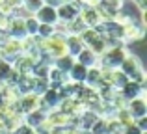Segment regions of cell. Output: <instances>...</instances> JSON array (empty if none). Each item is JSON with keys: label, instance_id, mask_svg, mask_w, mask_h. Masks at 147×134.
<instances>
[{"label": "cell", "instance_id": "6da1fadb", "mask_svg": "<svg viewBox=\"0 0 147 134\" xmlns=\"http://www.w3.org/2000/svg\"><path fill=\"white\" fill-rule=\"evenodd\" d=\"M119 69L129 76V80L145 84V78H147V76H145V69H144V65H142V62H140L138 56H134V54H130V52H129V54L125 56V60L121 62Z\"/></svg>", "mask_w": 147, "mask_h": 134}, {"label": "cell", "instance_id": "7a4b0ae2", "mask_svg": "<svg viewBox=\"0 0 147 134\" xmlns=\"http://www.w3.org/2000/svg\"><path fill=\"white\" fill-rule=\"evenodd\" d=\"M129 54L127 47H110L104 52L99 54V67H110V69H117L121 65V62L125 60V56Z\"/></svg>", "mask_w": 147, "mask_h": 134}, {"label": "cell", "instance_id": "3957f363", "mask_svg": "<svg viewBox=\"0 0 147 134\" xmlns=\"http://www.w3.org/2000/svg\"><path fill=\"white\" fill-rule=\"evenodd\" d=\"M80 4L76 2H65V4H58L56 6V13H58V21L61 22H69L73 19H76L80 15Z\"/></svg>", "mask_w": 147, "mask_h": 134}, {"label": "cell", "instance_id": "277c9868", "mask_svg": "<svg viewBox=\"0 0 147 134\" xmlns=\"http://www.w3.org/2000/svg\"><path fill=\"white\" fill-rule=\"evenodd\" d=\"M17 106L21 114H28L36 108H41V95H37L36 91H30V93H24L17 99Z\"/></svg>", "mask_w": 147, "mask_h": 134}, {"label": "cell", "instance_id": "5b68a950", "mask_svg": "<svg viewBox=\"0 0 147 134\" xmlns=\"http://www.w3.org/2000/svg\"><path fill=\"white\" fill-rule=\"evenodd\" d=\"M61 93L56 90V88H47V90L41 93V108L50 112V110H56L60 108V102H61Z\"/></svg>", "mask_w": 147, "mask_h": 134}, {"label": "cell", "instance_id": "8992f818", "mask_svg": "<svg viewBox=\"0 0 147 134\" xmlns=\"http://www.w3.org/2000/svg\"><path fill=\"white\" fill-rule=\"evenodd\" d=\"M125 108L129 110V114L132 116V119H138V117L147 116V101H145V95H138V97H134V99H129Z\"/></svg>", "mask_w": 147, "mask_h": 134}, {"label": "cell", "instance_id": "52a82bcc", "mask_svg": "<svg viewBox=\"0 0 147 134\" xmlns=\"http://www.w3.org/2000/svg\"><path fill=\"white\" fill-rule=\"evenodd\" d=\"M34 17H36L39 22H45V24H56V22H58L56 7H54V6H49V4H43V6H41L36 13H34Z\"/></svg>", "mask_w": 147, "mask_h": 134}, {"label": "cell", "instance_id": "ba28073f", "mask_svg": "<svg viewBox=\"0 0 147 134\" xmlns=\"http://www.w3.org/2000/svg\"><path fill=\"white\" fill-rule=\"evenodd\" d=\"M6 34L13 39H22L26 36V30H24V19H19V17H9V22H7V28Z\"/></svg>", "mask_w": 147, "mask_h": 134}, {"label": "cell", "instance_id": "9c48e42d", "mask_svg": "<svg viewBox=\"0 0 147 134\" xmlns=\"http://www.w3.org/2000/svg\"><path fill=\"white\" fill-rule=\"evenodd\" d=\"M47 110H43V108H36V110H32V112H28V114H24V125H28V127H32V129H39L41 125L45 123V119H47Z\"/></svg>", "mask_w": 147, "mask_h": 134}, {"label": "cell", "instance_id": "30bf717a", "mask_svg": "<svg viewBox=\"0 0 147 134\" xmlns=\"http://www.w3.org/2000/svg\"><path fill=\"white\" fill-rule=\"evenodd\" d=\"M80 19H82L84 22H86V26H97L100 21H102V17H100V11H99V7L95 6V7H91V6H86V7H82L80 9V15H78Z\"/></svg>", "mask_w": 147, "mask_h": 134}, {"label": "cell", "instance_id": "8fae6325", "mask_svg": "<svg viewBox=\"0 0 147 134\" xmlns=\"http://www.w3.org/2000/svg\"><path fill=\"white\" fill-rule=\"evenodd\" d=\"M119 93L129 101V99H134L138 95H145V84H140V82H134V80H129L125 86L119 90Z\"/></svg>", "mask_w": 147, "mask_h": 134}, {"label": "cell", "instance_id": "7c38bea8", "mask_svg": "<svg viewBox=\"0 0 147 134\" xmlns=\"http://www.w3.org/2000/svg\"><path fill=\"white\" fill-rule=\"evenodd\" d=\"M75 60L78 63H82V65H86V67H93V65H97V63H99V54H97V52H93L90 47H84L82 51L75 56Z\"/></svg>", "mask_w": 147, "mask_h": 134}, {"label": "cell", "instance_id": "4fadbf2b", "mask_svg": "<svg viewBox=\"0 0 147 134\" xmlns=\"http://www.w3.org/2000/svg\"><path fill=\"white\" fill-rule=\"evenodd\" d=\"M86 71H88V67H86V65H82V63H78V62L75 60V63H73L71 69L67 71V80L82 84V82H84V78H86Z\"/></svg>", "mask_w": 147, "mask_h": 134}, {"label": "cell", "instance_id": "5bb4252c", "mask_svg": "<svg viewBox=\"0 0 147 134\" xmlns=\"http://www.w3.org/2000/svg\"><path fill=\"white\" fill-rule=\"evenodd\" d=\"M65 45H67V52L73 54V56H76L84 47H86V45L82 43V39H80V36H73V34L65 36Z\"/></svg>", "mask_w": 147, "mask_h": 134}, {"label": "cell", "instance_id": "9a60e30c", "mask_svg": "<svg viewBox=\"0 0 147 134\" xmlns=\"http://www.w3.org/2000/svg\"><path fill=\"white\" fill-rule=\"evenodd\" d=\"M75 63V56L73 54H63V56H58V58H54V62H52V65L54 67H58L60 71H63V73H67L69 69H71V65Z\"/></svg>", "mask_w": 147, "mask_h": 134}, {"label": "cell", "instance_id": "2e32d148", "mask_svg": "<svg viewBox=\"0 0 147 134\" xmlns=\"http://www.w3.org/2000/svg\"><path fill=\"white\" fill-rule=\"evenodd\" d=\"M65 26H67V36H69V34H73V36H80V34L88 28L86 22H84L80 17H76V19H73V21L65 22Z\"/></svg>", "mask_w": 147, "mask_h": 134}, {"label": "cell", "instance_id": "e0dca14e", "mask_svg": "<svg viewBox=\"0 0 147 134\" xmlns=\"http://www.w3.org/2000/svg\"><path fill=\"white\" fill-rule=\"evenodd\" d=\"M127 82H129V76H127V75H125V73H123L119 67L112 71V84H110V86H114L115 90L119 91V90H121V88L125 86Z\"/></svg>", "mask_w": 147, "mask_h": 134}, {"label": "cell", "instance_id": "ac0fdd59", "mask_svg": "<svg viewBox=\"0 0 147 134\" xmlns=\"http://www.w3.org/2000/svg\"><path fill=\"white\" fill-rule=\"evenodd\" d=\"M37 28H39V21H37L34 15H28L24 19V30H26V36H36Z\"/></svg>", "mask_w": 147, "mask_h": 134}, {"label": "cell", "instance_id": "d6986e66", "mask_svg": "<svg viewBox=\"0 0 147 134\" xmlns=\"http://www.w3.org/2000/svg\"><path fill=\"white\" fill-rule=\"evenodd\" d=\"M90 132L91 134H108V119L106 117H99L90 127Z\"/></svg>", "mask_w": 147, "mask_h": 134}, {"label": "cell", "instance_id": "ffe728a7", "mask_svg": "<svg viewBox=\"0 0 147 134\" xmlns=\"http://www.w3.org/2000/svg\"><path fill=\"white\" fill-rule=\"evenodd\" d=\"M54 24H45V22H39V28H37V37H41V39H47V37L54 36Z\"/></svg>", "mask_w": 147, "mask_h": 134}, {"label": "cell", "instance_id": "44dd1931", "mask_svg": "<svg viewBox=\"0 0 147 134\" xmlns=\"http://www.w3.org/2000/svg\"><path fill=\"white\" fill-rule=\"evenodd\" d=\"M88 47H90L93 52H97V54H100V52H104V51L108 48V45H106V37H104V36H99L97 39H95L91 45H88Z\"/></svg>", "mask_w": 147, "mask_h": 134}, {"label": "cell", "instance_id": "7402d4cb", "mask_svg": "<svg viewBox=\"0 0 147 134\" xmlns=\"http://www.w3.org/2000/svg\"><path fill=\"white\" fill-rule=\"evenodd\" d=\"M41 6H43V0H22V7H24L30 15H34Z\"/></svg>", "mask_w": 147, "mask_h": 134}, {"label": "cell", "instance_id": "603a6c76", "mask_svg": "<svg viewBox=\"0 0 147 134\" xmlns=\"http://www.w3.org/2000/svg\"><path fill=\"white\" fill-rule=\"evenodd\" d=\"M130 2H132L140 11H144V9H145V6H147V0H130Z\"/></svg>", "mask_w": 147, "mask_h": 134}, {"label": "cell", "instance_id": "cb8c5ba5", "mask_svg": "<svg viewBox=\"0 0 147 134\" xmlns=\"http://www.w3.org/2000/svg\"><path fill=\"white\" fill-rule=\"evenodd\" d=\"M43 4H49V6H54V7H56L60 2H58V0H43Z\"/></svg>", "mask_w": 147, "mask_h": 134}, {"label": "cell", "instance_id": "d4e9b609", "mask_svg": "<svg viewBox=\"0 0 147 134\" xmlns=\"http://www.w3.org/2000/svg\"><path fill=\"white\" fill-rule=\"evenodd\" d=\"M60 4H65V2H75V0H58Z\"/></svg>", "mask_w": 147, "mask_h": 134}]
</instances>
